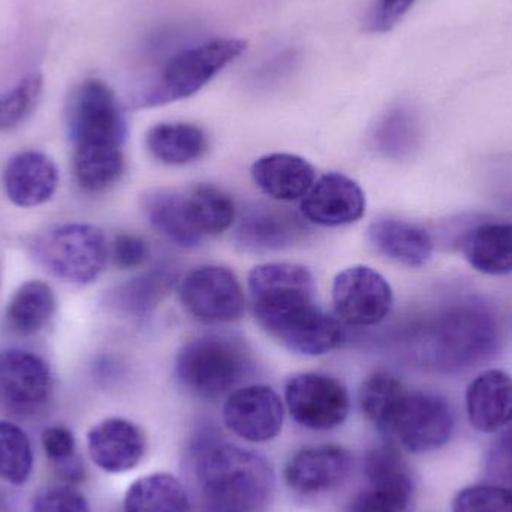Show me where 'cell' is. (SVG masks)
Wrapping results in <instances>:
<instances>
[{
  "mask_svg": "<svg viewBox=\"0 0 512 512\" xmlns=\"http://www.w3.org/2000/svg\"><path fill=\"white\" fill-rule=\"evenodd\" d=\"M248 286L256 321L289 351L316 357L342 343V324L316 306L315 279L303 265H258Z\"/></svg>",
  "mask_w": 512,
  "mask_h": 512,
  "instance_id": "obj_1",
  "label": "cell"
},
{
  "mask_svg": "<svg viewBox=\"0 0 512 512\" xmlns=\"http://www.w3.org/2000/svg\"><path fill=\"white\" fill-rule=\"evenodd\" d=\"M200 512H261L273 492V471L255 451L227 444L213 432L192 447Z\"/></svg>",
  "mask_w": 512,
  "mask_h": 512,
  "instance_id": "obj_2",
  "label": "cell"
},
{
  "mask_svg": "<svg viewBox=\"0 0 512 512\" xmlns=\"http://www.w3.org/2000/svg\"><path fill=\"white\" fill-rule=\"evenodd\" d=\"M30 256L47 273L63 282H95L110 256L107 239L95 225L65 224L33 237Z\"/></svg>",
  "mask_w": 512,
  "mask_h": 512,
  "instance_id": "obj_3",
  "label": "cell"
},
{
  "mask_svg": "<svg viewBox=\"0 0 512 512\" xmlns=\"http://www.w3.org/2000/svg\"><path fill=\"white\" fill-rule=\"evenodd\" d=\"M251 370V357L239 340L207 334L186 343L176 360L180 384L195 396L218 399Z\"/></svg>",
  "mask_w": 512,
  "mask_h": 512,
  "instance_id": "obj_4",
  "label": "cell"
},
{
  "mask_svg": "<svg viewBox=\"0 0 512 512\" xmlns=\"http://www.w3.org/2000/svg\"><path fill=\"white\" fill-rule=\"evenodd\" d=\"M246 41L219 38L174 56L141 95V107H162L191 98L246 51Z\"/></svg>",
  "mask_w": 512,
  "mask_h": 512,
  "instance_id": "obj_5",
  "label": "cell"
},
{
  "mask_svg": "<svg viewBox=\"0 0 512 512\" xmlns=\"http://www.w3.org/2000/svg\"><path fill=\"white\" fill-rule=\"evenodd\" d=\"M72 147H122L126 120L116 95L101 80H86L72 92L66 108Z\"/></svg>",
  "mask_w": 512,
  "mask_h": 512,
  "instance_id": "obj_6",
  "label": "cell"
},
{
  "mask_svg": "<svg viewBox=\"0 0 512 512\" xmlns=\"http://www.w3.org/2000/svg\"><path fill=\"white\" fill-rule=\"evenodd\" d=\"M364 474L367 486L351 499L346 512H411L414 478L394 445L369 451L364 459Z\"/></svg>",
  "mask_w": 512,
  "mask_h": 512,
  "instance_id": "obj_7",
  "label": "cell"
},
{
  "mask_svg": "<svg viewBox=\"0 0 512 512\" xmlns=\"http://www.w3.org/2000/svg\"><path fill=\"white\" fill-rule=\"evenodd\" d=\"M179 297L186 312L207 325L239 321L246 310L239 279L221 265H206L186 274L179 285Z\"/></svg>",
  "mask_w": 512,
  "mask_h": 512,
  "instance_id": "obj_8",
  "label": "cell"
},
{
  "mask_svg": "<svg viewBox=\"0 0 512 512\" xmlns=\"http://www.w3.org/2000/svg\"><path fill=\"white\" fill-rule=\"evenodd\" d=\"M498 343V328L483 307L468 304L448 310L435 328L436 355L451 367L472 366L489 357Z\"/></svg>",
  "mask_w": 512,
  "mask_h": 512,
  "instance_id": "obj_9",
  "label": "cell"
},
{
  "mask_svg": "<svg viewBox=\"0 0 512 512\" xmlns=\"http://www.w3.org/2000/svg\"><path fill=\"white\" fill-rule=\"evenodd\" d=\"M453 427V412L444 397L406 391L394 412L388 436L411 453H432L450 441Z\"/></svg>",
  "mask_w": 512,
  "mask_h": 512,
  "instance_id": "obj_10",
  "label": "cell"
},
{
  "mask_svg": "<svg viewBox=\"0 0 512 512\" xmlns=\"http://www.w3.org/2000/svg\"><path fill=\"white\" fill-rule=\"evenodd\" d=\"M53 373L44 358L24 349L0 351V411L39 414L53 396Z\"/></svg>",
  "mask_w": 512,
  "mask_h": 512,
  "instance_id": "obj_11",
  "label": "cell"
},
{
  "mask_svg": "<svg viewBox=\"0 0 512 512\" xmlns=\"http://www.w3.org/2000/svg\"><path fill=\"white\" fill-rule=\"evenodd\" d=\"M285 400L295 423L310 430L336 429L345 423L351 411L345 385L322 373L292 376L286 384Z\"/></svg>",
  "mask_w": 512,
  "mask_h": 512,
  "instance_id": "obj_12",
  "label": "cell"
},
{
  "mask_svg": "<svg viewBox=\"0 0 512 512\" xmlns=\"http://www.w3.org/2000/svg\"><path fill=\"white\" fill-rule=\"evenodd\" d=\"M393 301L390 283L367 265L346 268L334 279V310L343 322L354 327L381 324L390 315Z\"/></svg>",
  "mask_w": 512,
  "mask_h": 512,
  "instance_id": "obj_13",
  "label": "cell"
},
{
  "mask_svg": "<svg viewBox=\"0 0 512 512\" xmlns=\"http://www.w3.org/2000/svg\"><path fill=\"white\" fill-rule=\"evenodd\" d=\"M228 429L248 442H268L283 427V403L273 388L248 385L234 391L224 405Z\"/></svg>",
  "mask_w": 512,
  "mask_h": 512,
  "instance_id": "obj_14",
  "label": "cell"
},
{
  "mask_svg": "<svg viewBox=\"0 0 512 512\" xmlns=\"http://www.w3.org/2000/svg\"><path fill=\"white\" fill-rule=\"evenodd\" d=\"M366 212V197L351 177L328 173L313 183L301 201L307 221L321 227H343L360 221Z\"/></svg>",
  "mask_w": 512,
  "mask_h": 512,
  "instance_id": "obj_15",
  "label": "cell"
},
{
  "mask_svg": "<svg viewBox=\"0 0 512 512\" xmlns=\"http://www.w3.org/2000/svg\"><path fill=\"white\" fill-rule=\"evenodd\" d=\"M352 469L354 459L345 448L319 445L303 448L291 457L285 468V481L300 495H319L345 484Z\"/></svg>",
  "mask_w": 512,
  "mask_h": 512,
  "instance_id": "obj_16",
  "label": "cell"
},
{
  "mask_svg": "<svg viewBox=\"0 0 512 512\" xmlns=\"http://www.w3.org/2000/svg\"><path fill=\"white\" fill-rule=\"evenodd\" d=\"M146 448L143 430L125 418H107L87 433L90 459L108 474H125L137 468Z\"/></svg>",
  "mask_w": 512,
  "mask_h": 512,
  "instance_id": "obj_17",
  "label": "cell"
},
{
  "mask_svg": "<svg viewBox=\"0 0 512 512\" xmlns=\"http://www.w3.org/2000/svg\"><path fill=\"white\" fill-rule=\"evenodd\" d=\"M306 231L304 222L289 210L255 206L240 219L236 242L248 252L282 251L300 242Z\"/></svg>",
  "mask_w": 512,
  "mask_h": 512,
  "instance_id": "obj_18",
  "label": "cell"
},
{
  "mask_svg": "<svg viewBox=\"0 0 512 512\" xmlns=\"http://www.w3.org/2000/svg\"><path fill=\"white\" fill-rule=\"evenodd\" d=\"M59 186V171L53 159L41 152H21L6 164L3 188L17 207L30 209L47 203Z\"/></svg>",
  "mask_w": 512,
  "mask_h": 512,
  "instance_id": "obj_19",
  "label": "cell"
},
{
  "mask_svg": "<svg viewBox=\"0 0 512 512\" xmlns=\"http://www.w3.org/2000/svg\"><path fill=\"white\" fill-rule=\"evenodd\" d=\"M466 411L478 432H502L512 424V376L492 369L478 375L466 391Z\"/></svg>",
  "mask_w": 512,
  "mask_h": 512,
  "instance_id": "obj_20",
  "label": "cell"
},
{
  "mask_svg": "<svg viewBox=\"0 0 512 512\" xmlns=\"http://www.w3.org/2000/svg\"><path fill=\"white\" fill-rule=\"evenodd\" d=\"M143 210L153 230L183 249H194L206 237L198 231L185 192L156 189L143 197Z\"/></svg>",
  "mask_w": 512,
  "mask_h": 512,
  "instance_id": "obj_21",
  "label": "cell"
},
{
  "mask_svg": "<svg viewBox=\"0 0 512 512\" xmlns=\"http://www.w3.org/2000/svg\"><path fill=\"white\" fill-rule=\"evenodd\" d=\"M252 179L265 195L274 200L297 201L315 183V170L301 156L271 153L255 162Z\"/></svg>",
  "mask_w": 512,
  "mask_h": 512,
  "instance_id": "obj_22",
  "label": "cell"
},
{
  "mask_svg": "<svg viewBox=\"0 0 512 512\" xmlns=\"http://www.w3.org/2000/svg\"><path fill=\"white\" fill-rule=\"evenodd\" d=\"M367 236L379 254L405 267H423L432 258V237L411 222L381 219L370 225Z\"/></svg>",
  "mask_w": 512,
  "mask_h": 512,
  "instance_id": "obj_23",
  "label": "cell"
},
{
  "mask_svg": "<svg viewBox=\"0 0 512 512\" xmlns=\"http://www.w3.org/2000/svg\"><path fill=\"white\" fill-rule=\"evenodd\" d=\"M176 283V273L170 267H155L114 288L107 304L120 315L141 318L152 313Z\"/></svg>",
  "mask_w": 512,
  "mask_h": 512,
  "instance_id": "obj_24",
  "label": "cell"
},
{
  "mask_svg": "<svg viewBox=\"0 0 512 512\" xmlns=\"http://www.w3.org/2000/svg\"><path fill=\"white\" fill-rule=\"evenodd\" d=\"M56 312V295L48 283L29 280L15 291L6 307L5 321L17 336H35Z\"/></svg>",
  "mask_w": 512,
  "mask_h": 512,
  "instance_id": "obj_25",
  "label": "cell"
},
{
  "mask_svg": "<svg viewBox=\"0 0 512 512\" xmlns=\"http://www.w3.org/2000/svg\"><path fill=\"white\" fill-rule=\"evenodd\" d=\"M469 264L490 276L512 273V224L495 222L472 230L463 243Z\"/></svg>",
  "mask_w": 512,
  "mask_h": 512,
  "instance_id": "obj_26",
  "label": "cell"
},
{
  "mask_svg": "<svg viewBox=\"0 0 512 512\" xmlns=\"http://www.w3.org/2000/svg\"><path fill=\"white\" fill-rule=\"evenodd\" d=\"M147 149L162 164L186 165L206 153L209 141L206 132L192 123H159L150 129Z\"/></svg>",
  "mask_w": 512,
  "mask_h": 512,
  "instance_id": "obj_27",
  "label": "cell"
},
{
  "mask_svg": "<svg viewBox=\"0 0 512 512\" xmlns=\"http://www.w3.org/2000/svg\"><path fill=\"white\" fill-rule=\"evenodd\" d=\"M125 512H189L191 502L183 484L170 474H150L131 484Z\"/></svg>",
  "mask_w": 512,
  "mask_h": 512,
  "instance_id": "obj_28",
  "label": "cell"
},
{
  "mask_svg": "<svg viewBox=\"0 0 512 512\" xmlns=\"http://www.w3.org/2000/svg\"><path fill=\"white\" fill-rule=\"evenodd\" d=\"M72 170L84 191H105L119 182L125 170L122 147H75Z\"/></svg>",
  "mask_w": 512,
  "mask_h": 512,
  "instance_id": "obj_29",
  "label": "cell"
},
{
  "mask_svg": "<svg viewBox=\"0 0 512 512\" xmlns=\"http://www.w3.org/2000/svg\"><path fill=\"white\" fill-rule=\"evenodd\" d=\"M185 194L192 219L204 237L230 230L236 219V206L230 195L210 185L194 186Z\"/></svg>",
  "mask_w": 512,
  "mask_h": 512,
  "instance_id": "obj_30",
  "label": "cell"
},
{
  "mask_svg": "<svg viewBox=\"0 0 512 512\" xmlns=\"http://www.w3.org/2000/svg\"><path fill=\"white\" fill-rule=\"evenodd\" d=\"M402 382L387 372H376L366 379L360 391V405L364 417L379 430L388 435L394 412L405 396Z\"/></svg>",
  "mask_w": 512,
  "mask_h": 512,
  "instance_id": "obj_31",
  "label": "cell"
},
{
  "mask_svg": "<svg viewBox=\"0 0 512 512\" xmlns=\"http://www.w3.org/2000/svg\"><path fill=\"white\" fill-rule=\"evenodd\" d=\"M33 471V448L27 433L17 424L0 420V481L23 486Z\"/></svg>",
  "mask_w": 512,
  "mask_h": 512,
  "instance_id": "obj_32",
  "label": "cell"
},
{
  "mask_svg": "<svg viewBox=\"0 0 512 512\" xmlns=\"http://www.w3.org/2000/svg\"><path fill=\"white\" fill-rule=\"evenodd\" d=\"M42 450L69 484L80 483L84 478V466L78 457L74 433L65 426H50L41 435Z\"/></svg>",
  "mask_w": 512,
  "mask_h": 512,
  "instance_id": "obj_33",
  "label": "cell"
},
{
  "mask_svg": "<svg viewBox=\"0 0 512 512\" xmlns=\"http://www.w3.org/2000/svg\"><path fill=\"white\" fill-rule=\"evenodd\" d=\"M44 89L41 74L24 77L17 86L0 95V132L20 125L35 110Z\"/></svg>",
  "mask_w": 512,
  "mask_h": 512,
  "instance_id": "obj_34",
  "label": "cell"
},
{
  "mask_svg": "<svg viewBox=\"0 0 512 512\" xmlns=\"http://www.w3.org/2000/svg\"><path fill=\"white\" fill-rule=\"evenodd\" d=\"M453 512H512V490L499 484L466 487L454 498Z\"/></svg>",
  "mask_w": 512,
  "mask_h": 512,
  "instance_id": "obj_35",
  "label": "cell"
},
{
  "mask_svg": "<svg viewBox=\"0 0 512 512\" xmlns=\"http://www.w3.org/2000/svg\"><path fill=\"white\" fill-rule=\"evenodd\" d=\"M30 512H92L86 496L72 484H57L39 490Z\"/></svg>",
  "mask_w": 512,
  "mask_h": 512,
  "instance_id": "obj_36",
  "label": "cell"
},
{
  "mask_svg": "<svg viewBox=\"0 0 512 512\" xmlns=\"http://www.w3.org/2000/svg\"><path fill=\"white\" fill-rule=\"evenodd\" d=\"M415 122L411 111L394 108L387 114L376 132V140L384 150H399L408 146L414 135Z\"/></svg>",
  "mask_w": 512,
  "mask_h": 512,
  "instance_id": "obj_37",
  "label": "cell"
},
{
  "mask_svg": "<svg viewBox=\"0 0 512 512\" xmlns=\"http://www.w3.org/2000/svg\"><path fill=\"white\" fill-rule=\"evenodd\" d=\"M487 469L498 481L496 484L512 490V424L502 430L498 441L490 450Z\"/></svg>",
  "mask_w": 512,
  "mask_h": 512,
  "instance_id": "obj_38",
  "label": "cell"
},
{
  "mask_svg": "<svg viewBox=\"0 0 512 512\" xmlns=\"http://www.w3.org/2000/svg\"><path fill=\"white\" fill-rule=\"evenodd\" d=\"M414 3L415 0H376L367 27L373 33L390 32L408 14Z\"/></svg>",
  "mask_w": 512,
  "mask_h": 512,
  "instance_id": "obj_39",
  "label": "cell"
},
{
  "mask_svg": "<svg viewBox=\"0 0 512 512\" xmlns=\"http://www.w3.org/2000/svg\"><path fill=\"white\" fill-rule=\"evenodd\" d=\"M111 258L114 265L122 270L138 268L149 256V246L141 237L132 234H120L111 245Z\"/></svg>",
  "mask_w": 512,
  "mask_h": 512,
  "instance_id": "obj_40",
  "label": "cell"
}]
</instances>
